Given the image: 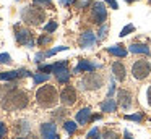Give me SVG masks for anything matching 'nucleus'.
Listing matches in <instances>:
<instances>
[{
	"label": "nucleus",
	"mask_w": 151,
	"mask_h": 139,
	"mask_svg": "<svg viewBox=\"0 0 151 139\" xmlns=\"http://www.w3.org/2000/svg\"><path fill=\"white\" fill-rule=\"evenodd\" d=\"M63 128H65V131L68 133V134H75L76 129H78V125H76L75 121H65L63 123Z\"/></svg>",
	"instance_id": "22"
},
{
	"label": "nucleus",
	"mask_w": 151,
	"mask_h": 139,
	"mask_svg": "<svg viewBox=\"0 0 151 139\" xmlns=\"http://www.w3.org/2000/svg\"><path fill=\"white\" fill-rule=\"evenodd\" d=\"M17 41L20 44L26 45V47H34V41H33V36H31L29 29H18L17 31Z\"/></svg>",
	"instance_id": "11"
},
{
	"label": "nucleus",
	"mask_w": 151,
	"mask_h": 139,
	"mask_svg": "<svg viewBox=\"0 0 151 139\" xmlns=\"http://www.w3.org/2000/svg\"><path fill=\"white\" fill-rule=\"evenodd\" d=\"M57 29V21H50V23H47L46 26H44V31L47 32V34H50V32H54Z\"/></svg>",
	"instance_id": "25"
},
{
	"label": "nucleus",
	"mask_w": 151,
	"mask_h": 139,
	"mask_svg": "<svg viewBox=\"0 0 151 139\" xmlns=\"http://www.w3.org/2000/svg\"><path fill=\"white\" fill-rule=\"evenodd\" d=\"M115 92V81L111 78V86H109V91H107V97H112Z\"/></svg>",
	"instance_id": "32"
},
{
	"label": "nucleus",
	"mask_w": 151,
	"mask_h": 139,
	"mask_svg": "<svg viewBox=\"0 0 151 139\" xmlns=\"http://www.w3.org/2000/svg\"><path fill=\"white\" fill-rule=\"evenodd\" d=\"M111 71H112V76L117 81H125V78H127V68L122 61H114L111 66Z\"/></svg>",
	"instance_id": "12"
},
{
	"label": "nucleus",
	"mask_w": 151,
	"mask_h": 139,
	"mask_svg": "<svg viewBox=\"0 0 151 139\" xmlns=\"http://www.w3.org/2000/svg\"><path fill=\"white\" fill-rule=\"evenodd\" d=\"M5 136H7V126L0 121V139H5Z\"/></svg>",
	"instance_id": "33"
},
{
	"label": "nucleus",
	"mask_w": 151,
	"mask_h": 139,
	"mask_svg": "<svg viewBox=\"0 0 151 139\" xmlns=\"http://www.w3.org/2000/svg\"><path fill=\"white\" fill-rule=\"evenodd\" d=\"M96 120H101V115H93L91 116V121H96Z\"/></svg>",
	"instance_id": "43"
},
{
	"label": "nucleus",
	"mask_w": 151,
	"mask_h": 139,
	"mask_svg": "<svg viewBox=\"0 0 151 139\" xmlns=\"http://www.w3.org/2000/svg\"><path fill=\"white\" fill-rule=\"evenodd\" d=\"M49 42H50V36H46V34L37 39V44L39 45H46V44H49Z\"/></svg>",
	"instance_id": "30"
},
{
	"label": "nucleus",
	"mask_w": 151,
	"mask_h": 139,
	"mask_svg": "<svg viewBox=\"0 0 151 139\" xmlns=\"http://www.w3.org/2000/svg\"><path fill=\"white\" fill-rule=\"evenodd\" d=\"M146 102H148V107L151 108V84L146 87Z\"/></svg>",
	"instance_id": "37"
},
{
	"label": "nucleus",
	"mask_w": 151,
	"mask_h": 139,
	"mask_svg": "<svg viewBox=\"0 0 151 139\" xmlns=\"http://www.w3.org/2000/svg\"><path fill=\"white\" fill-rule=\"evenodd\" d=\"M125 2H127V3H133L135 0H125Z\"/></svg>",
	"instance_id": "44"
},
{
	"label": "nucleus",
	"mask_w": 151,
	"mask_h": 139,
	"mask_svg": "<svg viewBox=\"0 0 151 139\" xmlns=\"http://www.w3.org/2000/svg\"><path fill=\"white\" fill-rule=\"evenodd\" d=\"M99 68H102V63L101 61H94V60H80L78 65L75 66V70H73V73H91V71H96L99 70Z\"/></svg>",
	"instance_id": "7"
},
{
	"label": "nucleus",
	"mask_w": 151,
	"mask_h": 139,
	"mask_svg": "<svg viewBox=\"0 0 151 139\" xmlns=\"http://www.w3.org/2000/svg\"><path fill=\"white\" fill-rule=\"evenodd\" d=\"M76 121L80 123V125H86V123L91 121V108L89 107H85V108H81L78 113H76Z\"/></svg>",
	"instance_id": "18"
},
{
	"label": "nucleus",
	"mask_w": 151,
	"mask_h": 139,
	"mask_svg": "<svg viewBox=\"0 0 151 139\" xmlns=\"http://www.w3.org/2000/svg\"><path fill=\"white\" fill-rule=\"evenodd\" d=\"M18 139H26V138H18Z\"/></svg>",
	"instance_id": "45"
},
{
	"label": "nucleus",
	"mask_w": 151,
	"mask_h": 139,
	"mask_svg": "<svg viewBox=\"0 0 151 139\" xmlns=\"http://www.w3.org/2000/svg\"><path fill=\"white\" fill-rule=\"evenodd\" d=\"M28 102H29V99H28V94L24 91L13 89L2 97V108L7 112H15V110L24 108Z\"/></svg>",
	"instance_id": "1"
},
{
	"label": "nucleus",
	"mask_w": 151,
	"mask_h": 139,
	"mask_svg": "<svg viewBox=\"0 0 151 139\" xmlns=\"http://www.w3.org/2000/svg\"><path fill=\"white\" fill-rule=\"evenodd\" d=\"M101 136H102V139H119V136L114 131H111V129H104V133Z\"/></svg>",
	"instance_id": "24"
},
{
	"label": "nucleus",
	"mask_w": 151,
	"mask_h": 139,
	"mask_svg": "<svg viewBox=\"0 0 151 139\" xmlns=\"http://www.w3.org/2000/svg\"><path fill=\"white\" fill-rule=\"evenodd\" d=\"M107 32H109V26L107 23H102V24H99V29L98 32H96V36H98V42H102L106 37H107Z\"/></svg>",
	"instance_id": "20"
},
{
	"label": "nucleus",
	"mask_w": 151,
	"mask_h": 139,
	"mask_svg": "<svg viewBox=\"0 0 151 139\" xmlns=\"http://www.w3.org/2000/svg\"><path fill=\"white\" fill-rule=\"evenodd\" d=\"M20 76H33L28 70H15V71H4L0 73V79L2 81H13Z\"/></svg>",
	"instance_id": "14"
},
{
	"label": "nucleus",
	"mask_w": 151,
	"mask_h": 139,
	"mask_svg": "<svg viewBox=\"0 0 151 139\" xmlns=\"http://www.w3.org/2000/svg\"><path fill=\"white\" fill-rule=\"evenodd\" d=\"M80 86H81L83 89L98 91V89H101V87L104 86V76H102L101 73H94V71H91V73H88L81 81H80Z\"/></svg>",
	"instance_id": "4"
},
{
	"label": "nucleus",
	"mask_w": 151,
	"mask_h": 139,
	"mask_svg": "<svg viewBox=\"0 0 151 139\" xmlns=\"http://www.w3.org/2000/svg\"><path fill=\"white\" fill-rule=\"evenodd\" d=\"M41 136H42V139H60L57 134V126L54 123H42L41 125Z\"/></svg>",
	"instance_id": "10"
},
{
	"label": "nucleus",
	"mask_w": 151,
	"mask_h": 139,
	"mask_svg": "<svg viewBox=\"0 0 151 139\" xmlns=\"http://www.w3.org/2000/svg\"><path fill=\"white\" fill-rule=\"evenodd\" d=\"M57 100H59V94H57V89L54 86L47 84V86H42V87L37 89L36 102L39 103L42 108H50V107H54L57 103Z\"/></svg>",
	"instance_id": "2"
},
{
	"label": "nucleus",
	"mask_w": 151,
	"mask_h": 139,
	"mask_svg": "<svg viewBox=\"0 0 151 139\" xmlns=\"http://www.w3.org/2000/svg\"><path fill=\"white\" fill-rule=\"evenodd\" d=\"M89 3H93V0H80V2H78V8H85V6H88Z\"/></svg>",
	"instance_id": "39"
},
{
	"label": "nucleus",
	"mask_w": 151,
	"mask_h": 139,
	"mask_svg": "<svg viewBox=\"0 0 151 139\" xmlns=\"http://www.w3.org/2000/svg\"><path fill=\"white\" fill-rule=\"evenodd\" d=\"M50 2H52V0H34V3H36V5H42V6L50 5Z\"/></svg>",
	"instance_id": "40"
},
{
	"label": "nucleus",
	"mask_w": 151,
	"mask_h": 139,
	"mask_svg": "<svg viewBox=\"0 0 151 139\" xmlns=\"http://www.w3.org/2000/svg\"><path fill=\"white\" fill-rule=\"evenodd\" d=\"M151 74V63L148 60H137L132 66V76L138 81L146 79Z\"/></svg>",
	"instance_id": "5"
},
{
	"label": "nucleus",
	"mask_w": 151,
	"mask_h": 139,
	"mask_svg": "<svg viewBox=\"0 0 151 139\" xmlns=\"http://www.w3.org/2000/svg\"><path fill=\"white\" fill-rule=\"evenodd\" d=\"M65 113H67V110H65V108H59V110H55L54 116H55V118H62V116L65 115Z\"/></svg>",
	"instance_id": "38"
},
{
	"label": "nucleus",
	"mask_w": 151,
	"mask_h": 139,
	"mask_svg": "<svg viewBox=\"0 0 151 139\" xmlns=\"http://www.w3.org/2000/svg\"><path fill=\"white\" fill-rule=\"evenodd\" d=\"M21 19L28 24L37 26L41 24V21H44V11L41 8H36V6H24L21 10Z\"/></svg>",
	"instance_id": "3"
},
{
	"label": "nucleus",
	"mask_w": 151,
	"mask_h": 139,
	"mask_svg": "<svg viewBox=\"0 0 151 139\" xmlns=\"http://www.w3.org/2000/svg\"><path fill=\"white\" fill-rule=\"evenodd\" d=\"M128 52L138 55H151V48L146 44H130L128 45Z\"/></svg>",
	"instance_id": "15"
},
{
	"label": "nucleus",
	"mask_w": 151,
	"mask_h": 139,
	"mask_svg": "<svg viewBox=\"0 0 151 139\" xmlns=\"http://www.w3.org/2000/svg\"><path fill=\"white\" fill-rule=\"evenodd\" d=\"M133 31H135V26H133V24H127V26H125V28L120 31V37H125V36H128L130 32H133Z\"/></svg>",
	"instance_id": "26"
},
{
	"label": "nucleus",
	"mask_w": 151,
	"mask_h": 139,
	"mask_svg": "<svg viewBox=\"0 0 151 139\" xmlns=\"http://www.w3.org/2000/svg\"><path fill=\"white\" fill-rule=\"evenodd\" d=\"M99 134H101V133H99V128H96V126H94V128L86 134V139H94L96 136H99Z\"/></svg>",
	"instance_id": "29"
},
{
	"label": "nucleus",
	"mask_w": 151,
	"mask_h": 139,
	"mask_svg": "<svg viewBox=\"0 0 151 139\" xmlns=\"http://www.w3.org/2000/svg\"><path fill=\"white\" fill-rule=\"evenodd\" d=\"M78 44H80L81 48H93L96 44H98V36H96L93 31L86 29V31L81 32V36H80Z\"/></svg>",
	"instance_id": "8"
},
{
	"label": "nucleus",
	"mask_w": 151,
	"mask_h": 139,
	"mask_svg": "<svg viewBox=\"0 0 151 139\" xmlns=\"http://www.w3.org/2000/svg\"><path fill=\"white\" fill-rule=\"evenodd\" d=\"M124 138H125V139H133V136H132L130 133H128L127 129H125V131H124Z\"/></svg>",
	"instance_id": "42"
},
{
	"label": "nucleus",
	"mask_w": 151,
	"mask_h": 139,
	"mask_svg": "<svg viewBox=\"0 0 151 139\" xmlns=\"http://www.w3.org/2000/svg\"><path fill=\"white\" fill-rule=\"evenodd\" d=\"M107 52L111 55H114V57H119V58H125L127 53H128V50L124 47V45H120V44H115V45L107 47Z\"/></svg>",
	"instance_id": "16"
},
{
	"label": "nucleus",
	"mask_w": 151,
	"mask_h": 139,
	"mask_svg": "<svg viewBox=\"0 0 151 139\" xmlns=\"http://www.w3.org/2000/svg\"><path fill=\"white\" fill-rule=\"evenodd\" d=\"M70 76H72V73H70L67 68H62V70L55 71V78H57V81H59L60 84H67L70 81Z\"/></svg>",
	"instance_id": "19"
},
{
	"label": "nucleus",
	"mask_w": 151,
	"mask_h": 139,
	"mask_svg": "<svg viewBox=\"0 0 151 139\" xmlns=\"http://www.w3.org/2000/svg\"><path fill=\"white\" fill-rule=\"evenodd\" d=\"M59 99H60V102H62L65 107H72L73 103L76 102V91L73 89L72 86L63 87L62 92H60V96H59Z\"/></svg>",
	"instance_id": "9"
},
{
	"label": "nucleus",
	"mask_w": 151,
	"mask_h": 139,
	"mask_svg": "<svg viewBox=\"0 0 151 139\" xmlns=\"http://www.w3.org/2000/svg\"><path fill=\"white\" fill-rule=\"evenodd\" d=\"M59 2H60V5H62V6H70V5H73L76 0H59Z\"/></svg>",
	"instance_id": "41"
},
{
	"label": "nucleus",
	"mask_w": 151,
	"mask_h": 139,
	"mask_svg": "<svg viewBox=\"0 0 151 139\" xmlns=\"http://www.w3.org/2000/svg\"><path fill=\"white\" fill-rule=\"evenodd\" d=\"M39 71H44V73H52V65H39Z\"/></svg>",
	"instance_id": "35"
},
{
	"label": "nucleus",
	"mask_w": 151,
	"mask_h": 139,
	"mask_svg": "<svg viewBox=\"0 0 151 139\" xmlns=\"http://www.w3.org/2000/svg\"><path fill=\"white\" fill-rule=\"evenodd\" d=\"M107 19V10H106L104 2H93L91 6V21L96 24H102Z\"/></svg>",
	"instance_id": "6"
},
{
	"label": "nucleus",
	"mask_w": 151,
	"mask_h": 139,
	"mask_svg": "<svg viewBox=\"0 0 151 139\" xmlns=\"http://www.w3.org/2000/svg\"><path fill=\"white\" fill-rule=\"evenodd\" d=\"M42 58H47L46 57V52H39V53L34 55V61H36V63H41V61H42Z\"/></svg>",
	"instance_id": "34"
},
{
	"label": "nucleus",
	"mask_w": 151,
	"mask_h": 139,
	"mask_svg": "<svg viewBox=\"0 0 151 139\" xmlns=\"http://www.w3.org/2000/svg\"><path fill=\"white\" fill-rule=\"evenodd\" d=\"M99 107H101V110L106 113H114L115 110H117V102H115V99H112V97H107L106 100H102Z\"/></svg>",
	"instance_id": "17"
},
{
	"label": "nucleus",
	"mask_w": 151,
	"mask_h": 139,
	"mask_svg": "<svg viewBox=\"0 0 151 139\" xmlns=\"http://www.w3.org/2000/svg\"><path fill=\"white\" fill-rule=\"evenodd\" d=\"M67 65H68V61H67V60H62V61H57V63H54V65H52V73L62 70V68H67Z\"/></svg>",
	"instance_id": "23"
},
{
	"label": "nucleus",
	"mask_w": 151,
	"mask_h": 139,
	"mask_svg": "<svg viewBox=\"0 0 151 139\" xmlns=\"http://www.w3.org/2000/svg\"><path fill=\"white\" fill-rule=\"evenodd\" d=\"M102 2H106V3H107V5L112 8V10H117V8H119V3L115 2V0H102Z\"/></svg>",
	"instance_id": "36"
},
{
	"label": "nucleus",
	"mask_w": 151,
	"mask_h": 139,
	"mask_svg": "<svg viewBox=\"0 0 151 139\" xmlns=\"http://www.w3.org/2000/svg\"><path fill=\"white\" fill-rule=\"evenodd\" d=\"M50 78L49 73H36L33 74V79H34V84H41V83H47Z\"/></svg>",
	"instance_id": "21"
},
{
	"label": "nucleus",
	"mask_w": 151,
	"mask_h": 139,
	"mask_svg": "<svg viewBox=\"0 0 151 139\" xmlns=\"http://www.w3.org/2000/svg\"><path fill=\"white\" fill-rule=\"evenodd\" d=\"M0 63H12L10 53H0Z\"/></svg>",
	"instance_id": "31"
},
{
	"label": "nucleus",
	"mask_w": 151,
	"mask_h": 139,
	"mask_svg": "<svg viewBox=\"0 0 151 139\" xmlns=\"http://www.w3.org/2000/svg\"><path fill=\"white\" fill-rule=\"evenodd\" d=\"M117 103L124 110L130 108V107H132V94H130V91H125V89L119 91V92H117Z\"/></svg>",
	"instance_id": "13"
},
{
	"label": "nucleus",
	"mask_w": 151,
	"mask_h": 139,
	"mask_svg": "<svg viewBox=\"0 0 151 139\" xmlns=\"http://www.w3.org/2000/svg\"><path fill=\"white\" fill-rule=\"evenodd\" d=\"M68 47H65V45H60V47H55V48H52V50H47L46 52V57H52V55H55L57 52H62V50H67Z\"/></svg>",
	"instance_id": "27"
},
{
	"label": "nucleus",
	"mask_w": 151,
	"mask_h": 139,
	"mask_svg": "<svg viewBox=\"0 0 151 139\" xmlns=\"http://www.w3.org/2000/svg\"><path fill=\"white\" fill-rule=\"evenodd\" d=\"M125 120H132V121H141L143 120V115L141 113H133V115H125Z\"/></svg>",
	"instance_id": "28"
}]
</instances>
